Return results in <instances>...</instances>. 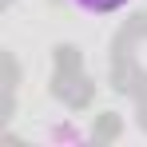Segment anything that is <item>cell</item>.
<instances>
[{"instance_id": "1", "label": "cell", "mask_w": 147, "mask_h": 147, "mask_svg": "<svg viewBox=\"0 0 147 147\" xmlns=\"http://www.w3.org/2000/svg\"><path fill=\"white\" fill-rule=\"evenodd\" d=\"M72 4L84 12V16H115V12H123L131 0H72Z\"/></svg>"}]
</instances>
